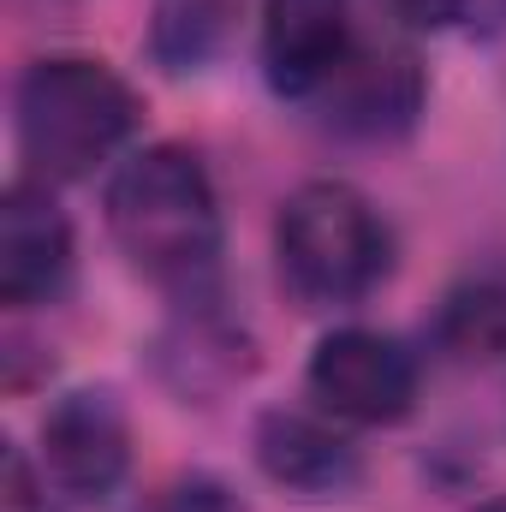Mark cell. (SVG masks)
Returning a JSON list of instances; mask_svg holds the SVG:
<instances>
[{
	"label": "cell",
	"mask_w": 506,
	"mask_h": 512,
	"mask_svg": "<svg viewBox=\"0 0 506 512\" xmlns=\"http://www.w3.org/2000/svg\"><path fill=\"white\" fill-rule=\"evenodd\" d=\"M108 233L126 262L173 292L179 304L215 298L221 280V197L197 149L185 143H149L120 161L108 179Z\"/></svg>",
	"instance_id": "1"
},
{
	"label": "cell",
	"mask_w": 506,
	"mask_h": 512,
	"mask_svg": "<svg viewBox=\"0 0 506 512\" xmlns=\"http://www.w3.org/2000/svg\"><path fill=\"white\" fill-rule=\"evenodd\" d=\"M12 126L24 173L42 185H72L108 167L143 126V102L108 60L42 54L12 90Z\"/></svg>",
	"instance_id": "2"
},
{
	"label": "cell",
	"mask_w": 506,
	"mask_h": 512,
	"mask_svg": "<svg viewBox=\"0 0 506 512\" xmlns=\"http://www.w3.org/2000/svg\"><path fill=\"white\" fill-rule=\"evenodd\" d=\"M274 262L304 310H352L393 274V227L346 179H310L280 203Z\"/></svg>",
	"instance_id": "3"
},
{
	"label": "cell",
	"mask_w": 506,
	"mask_h": 512,
	"mask_svg": "<svg viewBox=\"0 0 506 512\" xmlns=\"http://www.w3.org/2000/svg\"><path fill=\"white\" fill-rule=\"evenodd\" d=\"M423 102H429V78H423V60L411 54V42L387 36V30H358L352 54L316 90L310 114L346 143H393L417 126Z\"/></svg>",
	"instance_id": "4"
},
{
	"label": "cell",
	"mask_w": 506,
	"mask_h": 512,
	"mask_svg": "<svg viewBox=\"0 0 506 512\" xmlns=\"http://www.w3.org/2000/svg\"><path fill=\"white\" fill-rule=\"evenodd\" d=\"M304 387L334 423L387 429L417 411V352L381 328L352 322V328L322 334V346L310 352Z\"/></svg>",
	"instance_id": "5"
},
{
	"label": "cell",
	"mask_w": 506,
	"mask_h": 512,
	"mask_svg": "<svg viewBox=\"0 0 506 512\" xmlns=\"http://www.w3.org/2000/svg\"><path fill=\"white\" fill-rule=\"evenodd\" d=\"M131 471V423L108 387H72L42 417V477L54 495L96 507Z\"/></svg>",
	"instance_id": "6"
},
{
	"label": "cell",
	"mask_w": 506,
	"mask_h": 512,
	"mask_svg": "<svg viewBox=\"0 0 506 512\" xmlns=\"http://www.w3.org/2000/svg\"><path fill=\"white\" fill-rule=\"evenodd\" d=\"M72 280V221L42 179H12L0 197V304H54Z\"/></svg>",
	"instance_id": "7"
},
{
	"label": "cell",
	"mask_w": 506,
	"mask_h": 512,
	"mask_svg": "<svg viewBox=\"0 0 506 512\" xmlns=\"http://www.w3.org/2000/svg\"><path fill=\"white\" fill-rule=\"evenodd\" d=\"M358 42L352 0H262V78L280 102L310 108Z\"/></svg>",
	"instance_id": "8"
},
{
	"label": "cell",
	"mask_w": 506,
	"mask_h": 512,
	"mask_svg": "<svg viewBox=\"0 0 506 512\" xmlns=\"http://www.w3.org/2000/svg\"><path fill=\"white\" fill-rule=\"evenodd\" d=\"M251 447L262 477L304 501H334L364 483V453L328 417H310V411H262Z\"/></svg>",
	"instance_id": "9"
},
{
	"label": "cell",
	"mask_w": 506,
	"mask_h": 512,
	"mask_svg": "<svg viewBox=\"0 0 506 512\" xmlns=\"http://www.w3.org/2000/svg\"><path fill=\"white\" fill-rule=\"evenodd\" d=\"M155 370L179 399H221L256 370V346L215 298H203V304H179V316L155 340Z\"/></svg>",
	"instance_id": "10"
},
{
	"label": "cell",
	"mask_w": 506,
	"mask_h": 512,
	"mask_svg": "<svg viewBox=\"0 0 506 512\" xmlns=\"http://www.w3.org/2000/svg\"><path fill=\"white\" fill-rule=\"evenodd\" d=\"M429 340L453 364H495V358H506V274H495V268L489 274H465L441 298Z\"/></svg>",
	"instance_id": "11"
},
{
	"label": "cell",
	"mask_w": 506,
	"mask_h": 512,
	"mask_svg": "<svg viewBox=\"0 0 506 512\" xmlns=\"http://www.w3.org/2000/svg\"><path fill=\"white\" fill-rule=\"evenodd\" d=\"M239 24V0H155L149 54L167 72H203Z\"/></svg>",
	"instance_id": "12"
},
{
	"label": "cell",
	"mask_w": 506,
	"mask_h": 512,
	"mask_svg": "<svg viewBox=\"0 0 506 512\" xmlns=\"http://www.w3.org/2000/svg\"><path fill=\"white\" fill-rule=\"evenodd\" d=\"M393 24L435 36H501L506 0H381Z\"/></svg>",
	"instance_id": "13"
},
{
	"label": "cell",
	"mask_w": 506,
	"mask_h": 512,
	"mask_svg": "<svg viewBox=\"0 0 506 512\" xmlns=\"http://www.w3.org/2000/svg\"><path fill=\"white\" fill-rule=\"evenodd\" d=\"M143 512H251V507L233 483H221L209 471H179L143 501Z\"/></svg>",
	"instance_id": "14"
},
{
	"label": "cell",
	"mask_w": 506,
	"mask_h": 512,
	"mask_svg": "<svg viewBox=\"0 0 506 512\" xmlns=\"http://www.w3.org/2000/svg\"><path fill=\"white\" fill-rule=\"evenodd\" d=\"M0 512H48V483L18 441L0 447Z\"/></svg>",
	"instance_id": "15"
},
{
	"label": "cell",
	"mask_w": 506,
	"mask_h": 512,
	"mask_svg": "<svg viewBox=\"0 0 506 512\" xmlns=\"http://www.w3.org/2000/svg\"><path fill=\"white\" fill-rule=\"evenodd\" d=\"M471 512H506V495H495V501H483V507H471Z\"/></svg>",
	"instance_id": "16"
}]
</instances>
